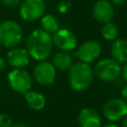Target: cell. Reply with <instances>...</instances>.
<instances>
[{"instance_id":"6da1fadb","label":"cell","mask_w":127,"mask_h":127,"mask_svg":"<svg viewBox=\"0 0 127 127\" xmlns=\"http://www.w3.org/2000/svg\"><path fill=\"white\" fill-rule=\"evenodd\" d=\"M53 37L43 29H36L26 40V49L31 58L42 62L47 60L53 51Z\"/></svg>"},{"instance_id":"7a4b0ae2","label":"cell","mask_w":127,"mask_h":127,"mask_svg":"<svg viewBox=\"0 0 127 127\" xmlns=\"http://www.w3.org/2000/svg\"><path fill=\"white\" fill-rule=\"evenodd\" d=\"M93 69L89 64L77 62L72 64L67 72V79L70 87L75 91L86 90L93 81Z\"/></svg>"},{"instance_id":"3957f363","label":"cell","mask_w":127,"mask_h":127,"mask_svg":"<svg viewBox=\"0 0 127 127\" xmlns=\"http://www.w3.org/2000/svg\"><path fill=\"white\" fill-rule=\"evenodd\" d=\"M21 25L13 20H5L0 24V44L4 48H15L23 40Z\"/></svg>"},{"instance_id":"277c9868","label":"cell","mask_w":127,"mask_h":127,"mask_svg":"<svg viewBox=\"0 0 127 127\" xmlns=\"http://www.w3.org/2000/svg\"><path fill=\"white\" fill-rule=\"evenodd\" d=\"M121 64L112 58H105L95 64L93 73L101 81L112 82L121 75Z\"/></svg>"},{"instance_id":"5b68a950","label":"cell","mask_w":127,"mask_h":127,"mask_svg":"<svg viewBox=\"0 0 127 127\" xmlns=\"http://www.w3.org/2000/svg\"><path fill=\"white\" fill-rule=\"evenodd\" d=\"M9 86L20 93H26L33 85L32 75L23 68H14L7 75Z\"/></svg>"},{"instance_id":"8992f818","label":"cell","mask_w":127,"mask_h":127,"mask_svg":"<svg viewBox=\"0 0 127 127\" xmlns=\"http://www.w3.org/2000/svg\"><path fill=\"white\" fill-rule=\"evenodd\" d=\"M46 4L44 0H23L19 6V13L23 20L34 22L44 16Z\"/></svg>"},{"instance_id":"52a82bcc","label":"cell","mask_w":127,"mask_h":127,"mask_svg":"<svg viewBox=\"0 0 127 127\" xmlns=\"http://www.w3.org/2000/svg\"><path fill=\"white\" fill-rule=\"evenodd\" d=\"M103 114L110 122L123 120L127 115V102L122 98H111L104 104Z\"/></svg>"},{"instance_id":"ba28073f","label":"cell","mask_w":127,"mask_h":127,"mask_svg":"<svg viewBox=\"0 0 127 127\" xmlns=\"http://www.w3.org/2000/svg\"><path fill=\"white\" fill-rule=\"evenodd\" d=\"M101 54V45L95 40H88L83 42L76 50L75 56L79 62L91 64L95 62Z\"/></svg>"},{"instance_id":"9c48e42d","label":"cell","mask_w":127,"mask_h":127,"mask_svg":"<svg viewBox=\"0 0 127 127\" xmlns=\"http://www.w3.org/2000/svg\"><path fill=\"white\" fill-rule=\"evenodd\" d=\"M34 79L41 85H50L52 84L57 77V69L53 64L42 61L36 64L34 67Z\"/></svg>"},{"instance_id":"30bf717a","label":"cell","mask_w":127,"mask_h":127,"mask_svg":"<svg viewBox=\"0 0 127 127\" xmlns=\"http://www.w3.org/2000/svg\"><path fill=\"white\" fill-rule=\"evenodd\" d=\"M53 44L62 52L73 51L77 46L76 36L68 29H59L52 35Z\"/></svg>"},{"instance_id":"8fae6325","label":"cell","mask_w":127,"mask_h":127,"mask_svg":"<svg viewBox=\"0 0 127 127\" xmlns=\"http://www.w3.org/2000/svg\"><path fill=\"white\" fill-rule=\"evenodd\" d=\"M31 56L27 49L24 48H12L6 55V62L14 68H23L30 64Z\"/></svg>"},{"instance_id":"7c38bea8","label":"cell","mask_w":127,"mask_h":127,"mask_svg":"<svg viewBox=\"0 0 127 127\" xmlns=\"http://www.w3.org/2000/svg\"><path fill=\"white\" fill-rule=\"evenodd\" d=\"M92 16L99 23H106L111 21L114 16V7L111 2L107 0H98L92 7Z\"/></svg>"},{"instance_id":"4fadbf2b","label":"cell","mask_w":127,"mask_h":127,"mask_svg":"<svg viewBox=\"0 0 127 127\" xmlns=\"http://www.w3.org/2000/svg\"><path fill=\"white\" fill-rule=\"evenodd\" d=\"M77 119L81 127H101V117L93 108H82L78 113Z\"/></svg>"},{"instance_id":"5bb4252c","label":"cell","mask_w":127,"mask_h":127,"mask_svg":"<svg viewBox=\"0 0 127 127\" xmlns=\"http://www.w3.org/2000/svg\"><path fill=\"white\" fill-rule=\"evenodd\" d=\"M110 54L112 59H114L119 64L127 63V40L126 39H116L112 42Z\"/></svg>"},{"instance_id":"9a60e30c","label":"cell","mask_w":127,"mask_h":127,"mask_svg":"<svg viewBox=\"0 0 127 127\" xmlns=\"http://www.w3.org/2000/svg\"><path fill=\"white\" fill-rule=\"evenodd\" d=\"M25 100L30 108L33 110H41L46 105L45 96L36 90H29L25 93Z\"/></svg>"},{"instance_id":"2e32d148","label":"cell","mask_w":127,"mask_h":127,"mask_svg":"<svg viewBox=\"0 0 127 127\" xmlns=\"http://www.w3.org/2000/svg\"><path fill=\"white\" fill-rule=\"evenodd\" d=\"M72 57L68 52H59L53 58V64L56 69L68 70L72 65Z\"/></svg>"},{"instance_id":"e0dca14e","label":"cell","mask_w":127,"mask_h":127,"mask_svg":"<svg viewBox=\"0 0 127 127\" xmlns=\"http://www.w3.org/2000/svg\"><path fill=\"white\" fill-rule=\"evenodd\" d=\"M41 26L44 31H46L49 34H54L60 29V23L56 16L52 14L44 15L41 18Z\"/></svg>"},{"instance_id":"ac0fdd59","label":"cell","mask_w":127,"mask_h":127,"mask_svg":"<svg viewBox=\"0 0 127 127\" xmlns=\"http://www.w3.org/2000/svg\"><path fill=\"white\" fill-rule=\"evenodd\" d=\"M100 33H101V36L104 40L113 42L118 38L119 31H118V27L116 26V24L109 21V22L102 24Z\"/></svg>"},{"instance_id":"d6986e66","label":"cell","mask_w":127,"mask_h":127,"mask_svg":"<svg viewBox=\"0 0 127 127\" xmlns=\"http://www.w3.org/2000/svg\"><path fill=\"white\" fill-rule=\"evenodd\" d=\"M12 125V118L6 113L0 114V127H10Z\"/></svg>"},{"instance_id":"ffe728a7","label":"cell","mask_w":127,"mask_h":127,"mask_svg":"<svg viewBox=\"0 0 127 127\" xmlns=\"http://www.w3.org/2000/svg\"><path fill=\"white\" fill-rule=\"evenodd\" d=\"M1 2H2L5 6H7V7L14 8V7L20 6L21 3L23 2V0H1Z\"/></svg>"},{"instance_id":"44dd1931","label":"cell","mask_w":127,"mask_h":127,"mask_svg":"<svg viewBox=\"0 0 127 127\" xmlns=\"http://www.w3.org/2000/svg\"><path fill=\"white\" fill-rule=\"evenodd\" d=\"M121 97L124 101L127 102V84L123 86V88L121 89Z\"/></svg>"},{"instance_id":"7402d4cb","label":"cell","mask_w":127,"mask_h":127,"mask_svg":"<svg viewBox=\"0 0 127 127\" xmlns=\"http://www.w3.org/2000/svg\"><path fill=\"white\" fill-rule=\"evenodd\" d=\"M121 75L123 76V78L127 81V63H125L122 66V69H121Z\"/></svg>"},{"instance_id":"603a6c76","label":"cell","mask_w":127,"mask_h":127,"mask_svg":"<svg viewBox=\"0 0 127 127\" xmlns=\"http://www.w3.org/2000/svg\"><path fill=\"white\" fill-rule=\"evenodd\" d=\"M6 64H7V62L4 59L0 58V72H2L6 68Z\"/></svg>"},{"instance_id":"cb8c5ba5","label":"cell","mask_w":127,"mask_h":127,"mask_svg":"<svg viewBox=\"0 0 127 127\" xmlns=\"http://www.w3.org/2000/svg\"><path fill=\"white\" fill-rule=\"evenodd\" d=\"M112 2V5H115V6H122L123 4H125L126 0H111Z\"/></svg>"},{"instance_id":"d4e9b609","label":"cell","mask_w":127,"mask_h":127,"mask_svg":"<svg viewBox=\"0 0 127 127\" xmlns=\"http://www.w3.org/2000/svg\"><path fill=\"white\" fill-rule=\"evenodd\" d=\"M10 127H27V126L24 124H21V123H17V124H12Z\"/></svg>"},{"instance_id":"484cf974","label":"cell","mask_w":127,"mask_h":127,"mask_svg":"<svg viewBox=\"0 0 127 127\" xmlns=\"http://www.w3.org/2000/svg\"><path fill=\"white\" fill-rule=\"evenodd\" d=\"M122 127H127V115L124 117V119L122 121Z\"/></svg>"},{"instance_id":"4316f807","label":"cell","mask_w":127,"mask_h":127,"mask_svg":"<svg viewBox=\"0 0 127 127\" xmlns=\"http://www.w3.org/2000/svg\"><path fill=\"white\" fill-rule=\"evenodd\" d=\"M103 127H118V126L115 125V124H107V125H105V126H103Z\"/></svg>"},{"instance_id":"83f0119b","label":"cell","mask_w":127,"mask_h":127,"mask_svg":"<svg viewBox=\"0 0 127 127\" xmlns=\"http://www.w3.org/2000/svg\"><path fill=\"white\" fill-rule=\"evenodd\" d=\"M46 1H54V0H46Z\"/></svg>"},{"instance_id":"f1b7e54d","label":"cell","mask_w":127,"mask_h":127,"mask_svg":"<svg viewBox=\"0 0 127 127\" xmlns=\"http://www.w3.org/2000/svg\"><path fill=\"white\" fill-rule=\"evenodd\" d=\"M1 47H2V46H1V44H0V49H1Z\"/></svg>"},{"instance_id":"f546056e","label":"cell","mask_w":127,"mask_h":127,"mask_svg":"<svg viewBox=\"0 0 127 127\" xmlns=\"http://www.w3.org/2000/svg\"><path fill=\"white\" fill-rule=\"evenodd\" d=\"M0 2H1V0H0Z\"/></svg>"}]
</instances>
